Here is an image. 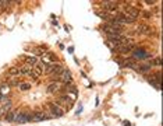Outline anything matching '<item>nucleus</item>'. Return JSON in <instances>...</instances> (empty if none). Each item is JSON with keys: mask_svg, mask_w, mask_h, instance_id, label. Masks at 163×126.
I'll list each match as a JSON object with an SVG mask.
<instances>
[{"mask_svg": "<svg viewBox=\"0 0 163 126\" xmlns=\"http://www.w3.org/2000/svg\"><path fill=\"white\" fill-rule=\"evenodd\" d=\"M63 70H64V66L60 64V63H50V64H47L45 67V72L47 74H56V76H59Z\"/></svg>", "mask_w": 163, "mask_h": 126, "instance_id": "1", "label": "nucleus"}, {"mask_svg": "<svg viewBox=\"0 0 163 126\" xmlns=\"http://www.w3.org/2000/svg\"><path fill=\"white\" fill-rule=\"evenodd\" d=\"M47 106H49V111H50L52 116H63L64 115V108L60 104H57V102H50Z\"/></svg>", "mask_w": 163, "mask_h": 126, "instance_id": "2", "label": "nucleus"}, {"mask_svg": "<svg viewBox=\"0 0 163 126\" xmlns=\"http://www.w3.org/2000/svg\"><path fill=\"white\" fill-rule=\"evenodd\" d=\"M56 80L61 81L63 84H70L71 81H73V77H71V73H70L69 70H66V69H64L63 72L59 74L57 77H56Z\"/></svg>", "mask_w": 163, "mask_h": 126, "instance_id": "3", "label": "nucleus"}, {"mask_svg": "<svg viewBox=\"0 0 163 126\" xmlns=\"http://www.w3.org/2000/svg\"><path fill=\"white\" fill-rule=\"evenodd\" d=\"M45 72V64H42V63H36L34 67H32V72L29 76H32L34 79H38V77H41V74Z\"/></svg>", "mask_w": 163, "mask_h": 126, "instance_id": "4", "label": "nucleus"}, {"mask_svg": "<svg viewBox=\"0 0 163 126\" xmlns=\"http://www.w3.org/2000/svg\"><path fill=\"white\" fill-rule=\"evenodd\" d=\"M124 14L128 17H131V18H138L139 17V14H141V11H139V9H137V7H134V6H128L126 9V11H124Z\"/></svg>", "mask_w": 163, "mask_h": 126, "instance_id": "5", "label": "nucleus"}, {"mask_svg": "<svg viewBox=\"0 0 163 126\" xmlns=\"http://www.w3.org/2000/svg\"><path fill=\"white\" fill-rule=\"evenodd\" d=\"M132 56L135 59H148V58H151V53L145 52L144 49H135L132 52Z\"/></svg>", "mask_w": 163, "mask_h": 126, "instance_id": "6", "label": "nucleus"}, {"mask_svg": "<svg viewBox=\"0 0 163 126\" xmlns=\"http://www.w3.org/2000/svg\"><path fill=\"white\" fill-rule=\"evenodd\" d=\"M102 6L105 7V11H113V10H117L119 3H116V1H103Z\"/></svg>", "mask_w": 163, "mask_h": 126, "instance_id": "7", "label": "nucleus"}, {"mask_svg": "<svg viewBox=\"0 0 163 126\" xmlns=\"http://www.w3.org/2000/svg\"><path fill=\"white\" fill-rule=\"evenodd\" d=\"M47 116L43 114V112H41V111H35V114L32 115V121L34 122H42L43 119H46Z\"/></svg>", "mask_w": 163, "mask_h": 126, "instance_id": "8", "label": "nucleus"}, {"mask_svg": "<svg viewBox=\"0 0 163 126\" xmlns=\"http://www.w3.org/2000/svg\"><path fill=\"white\" fill-rule=\"evenodd\" d=\"M59 88H60V84L57 81H54V83H50L47 85V93L49 94H53V93H57Z\"/></svg>", "mask_w": 163, "mask_h": 126, "instance_id": "9", "label": "nucleus"}, {"mask_svg": "<svg viewBox=\"0 0 163 126\" xmlns=\"http://www.w3.org/2000/svg\"><path fill=\"white\" fill-rule=\"evenodd\" d=\"M24 60H25V63L28 64V66H35L38 63V59L35 58V56H24Z\"/></svg>", "mask_w": 163, "mask_h": 126, "instance_id": "10", "label": "nucleus"}, {"mask_svg": "<svg viewBox=\"0 0 163 126\" xmlns=\"http://www.w3.org/2000/svg\"><path fill=\"white\" fill-rule=\"evenodd\" d=\"M151 32V27L147 24H141L138 27V34H149Z\"/></svg>", "mask_w": 163, "mask_h": 126, "instance_id": "11", "label": "nucleus"}, {"mask_svg": "<svg viewBox=\"0 0 163 126\" xmlns=\"http://www.w3.org/2000/svg\"><path fill=\"white\" fill-rule=\"evenodd\" d=\"M31 72H32V67H31V66H28V64H25V66L20 67V74H22V76L31 74Z\"/></svg>", "mask_w": 163, "mask_h": 126, "instance_id": "12", "label": "nucleus"}, {"mask_svg": "<svg viewBox=\"0 0 163 126\" xmlns=\"http://www.w3.org/2000/svg\"><path fill=\"white\" fill-rule=\"evenodd\" d=\"M9 76H20V67H17V66H13V67L9 69Z\"/></svg>", "mask_w": 163, "mask_h": 126, "instance_id": "13", "label": "nucleus"}, {"mask_svg": "<svg viewBox=\"0 0 163 126\" xmlns=\"http://www.w3.org/2000/svg\"><path fill=\"white\" fill-rule=\"evenodd\" d=\"M149 70H151V66H149V64H141V66L138 67V72H139V73H147Z\"/></svg>", "mask_w": 163, "mask_h": 126, "instance_id": "14", "label": "nucleus"}, {"mask_svg": "<svg viewBox=\"0 0 163 126\" xmlns=\"http://www.w3.org/2000/svg\"><path fill=\"white\" fill-rule=\"evenodd\" d=\"M134 18H131V17H128V16H126L124 13H123V24H132L134 22Z\"/></svg>", "mask_w": 163, "mask_h": 126, "instance_id": "15", "label": "nucleus"}, {"mask_svg": "<svg viewBox=\"0 0 163 126\" xmlns=\"http://www.w3.org/2000/svg\"><path fill=\"white\" fill-rule=\"evenodd\" d=\"M29 88H31V84L29 83H21L20 84V90H21V91H28Z\"/></svg>", "mask_w": 163, "mask_h": 126, "instance_id": "16", "label": "nucleus"}, {"mask_svg": "<svg viewBox=\"0 0 163 126\" xmlns=\"http://www.w3.org/2000/svg\"><path fill=\"white\" fill-rule=\"evenodd\" d=\"M14 118H16V114H14V112H9V114L6 115V121L14 122Z\"/></svg>", "mask_w": 163, "mask_h": 126, "instance_id": "17", "label": "nucleus"}, {"mask_svg": "<svg viewBox=\"0 0 163 126\" xmlns=\"http://www.w3.org/2000/svg\"><path fill=\"white\" fill-rule=\"evenodd\" d=\"M153 64H156V66H160L162 64V62H160V58H156V59H153L152 60Z\"/></svg>", "mask_w": 163, "mask_h": 126, "instance_id": "18", "label": "nucleus"}, {"mask_svg": "<svg viewBox=\"0 0 163 126\" xmlns=\"http://www.w3.org/2000/svg\"><path fill=\"white\" fill-rule=\"evenodd\" d=\"M69 91H70V93H74V94H77V88H75V87H69Z\"/></svg>", "mask_w": 163, "mask_h": 126, "instance_id": "19", "label": "nucleus"}]
</instances>
